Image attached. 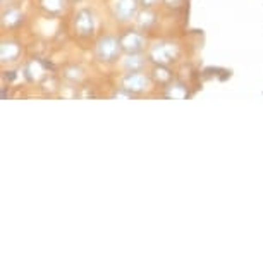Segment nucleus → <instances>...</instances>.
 <instances>
[]
</instances>
